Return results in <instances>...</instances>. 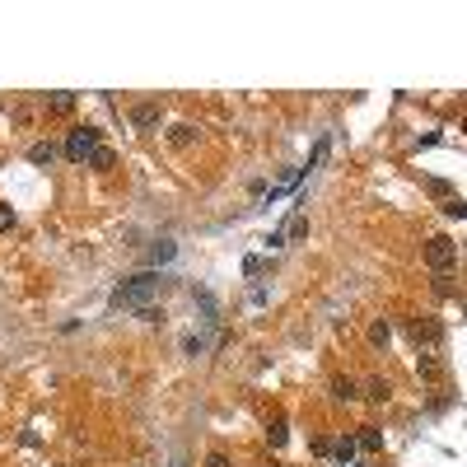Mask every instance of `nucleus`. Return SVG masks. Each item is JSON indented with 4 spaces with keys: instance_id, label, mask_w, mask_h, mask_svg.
Segmentation results:
<instances>
[{
    "instance_id": "nucleus-1",
    "label": "nucleus",
    "mask_w": 467,
    "mask_h": 467,
    "mask_svg": "<svg viewBox=\"0 0 467 467\" xmlns=\"http://www.w3.org/2000/svg\"><path fill=\"white\" fill-rule=\"evenodd\" d=\"M168 290V276L164 271H140V276H127L122 286L108 294V309H150V299H159Z\"/></svg>"
},
{
    "instance_id": "nucleus-2",
    "label": "nucleus",
    "mask_w": 467,
    "mask_h": 467,
    "mask_svg": "<svg viewBox=\"0 0 467 467\" xmlns=\"http://www.w3.org/2000/svg\"><path fill=\"white\" fill-rule=\"evenodd\" d=\"M99 136H103V131L89 127V122H84V127H71V136H66V159H71V164H84V159L99 150Z\"/></svg>"
},
{
    "instance_id": "nucleus-3",
    "label": "nucleus",
    "mask_w": 467,
    "mask_h": 467,
    "mask_svg": "<svg viewBox=\"0 0 467 467\" xmlns=\"http://www.w3.org/2000/svg\"><path fill=\"white\" fill-rule=\"evenodd\" d=\"M453 262H458V243H453V238H444V233H440V238L425 243V266H430L435 276H444Z\"/></svg>"
},
{
    "instance_id": "nucleus-4",
    "label": "nucleus",
    "mask_w": 467,
    "mask_h": 467,
    "mask_svg": "<svg viewBox=\"0 0 467 467\" xmlns=\"http://www.w3.org/2000/svg\"><path fill=\"white\" fill-rule=\"evenodd\" d=\"M407 337H412L416 346L430 351V346H440V341H444V327L430 318V313H420V318H407Z\"/></svg>"
},
{
    "instance_id": "nucleus-5",
    "label": "nucleus",
    "mask_w": 467,
    "mask_h": 467,
    "mask_svg": "<svg viewBox=\"0 0 467 467\" xmlns=\"http://www.w3.org/2000/svg\"><path fill=\"white\" fill-rule=\"evenodd\" d=\"M159 122H164V108H159V103H136V108H131V127L155 131Z\"/></svg>"
},
{
    "instance_id": "nucleus-6",
    "label": "nucleus",
    "mask_w": 467,
    "mask_h": 467,
    "mask_svg": "<svg viewBox=\"0 0 467 467\" xmlns=\"http://www.w3.org/2000/svg\"><path fill=\"white\" fill-rule=\"evenodd\" d=\"M416 374H420L425 383H435V379H444V364L435 360V355H425V351H420V360H416Z\"/></svg>"
},
{
    "instance_id": "nucleus-7",
    "label": "nucleus",
    "mask_w": 467,
    "mask_h": 467,
    "mask_svg": "<svg viewBox=\"0 0 467 467\" xmlns=\"http://www.w3.org/2000/svg\"><path fill=\"white\" fill-rule=\"evenodd\" d=\"M364 453H383V435H379V425H360V440H355Z\"/></svg>"
},
{
    "instance_id": "nucleus-8",
    "label": "nucleus",
    "mask_w": 467,
    "mask_h": 467,
    "mask_svg": "<svg viewBox=\"0 0 467 467\" xmlns=\"http://www.w3.org/2000/svg\"><path fill=\"white\" fill-rule=\"evenodd\" d=\"M56 155H61V150H56L52 140H33V145H28V159H33V164H52Z\"/></svg>"
},
{
    "instance_id": "nucleus-9",
    "label": "nucleus",
    "mask_w": 467,
    "mask_h": 467,
    "mask_svg": "<svg viewBox=\"0 0 467 467\" xmlns=\"http://www.w3.org/2000/svg\"><path fill=\"white\" fill-rule=\"evenodd\" d=\"M355 449H360V444L351 440V435H341V440L332 444V453H337V463H341V467H351V463H355Z\"/></svg>"
},
{
    "instance_id": "nucleus-10",
    "label": "nucleus",
    "mask_w": 467,
    "mask_h": 467,
    "mask_svg": "<svg viewBox=\"0 0 467 467\" xmlns=\"http://www.w3.org/2000/svg\"><path fill=\"white\" fill-rule=\"evenodd\" d=\"M168 140H173V150H187V145L197 140V127H192V122H182V127L168 131Z\"/></svg>"
},
{
    "instance_id": "nucleus-11",
    "label": "nucleus",
    "mask_w": 467,
    "mask_h": 467,
    "mask_svg": "<svg viewBox=\"0 0 467 467\" xmlns=\"http://www.w3.org/2000/svg\"><path fill=\"white\" fill-rule=\"evenodd\" d=\"M332 397H337V402H355V397H360L355 379H332Z\"/></svg>"
},
{
    "instance_id": "nucleus-12",
    "label": "nucleus",
    "mask_w": 467,
    "mask_h": 467,
    "mask_svg": "<svg viewBox=\"0 0 467 467\" xmlns=\"http://www.w3.org/2000/svg\"><path fill=\"white\" fill-rule=\"evenodd\" d=\"M364 397H369V402H388V397H392V383H388V379H369Z\"/></svg>"
},
{
    "instance_id": "nucleus-13",
    "label": "nucleus",
    "mask_w": 467,
    "mask_h": 467,
    "mask_svg": "<svg viewBox=\"0 0 467 467\" xmlns=\"http://www.w3.org/2000/svg\"><path fill=\"white\" fill-rule=\"evenodd\" d=\"M173 253H178V248H173V243H168V238H159L155 248H150V271H155L159 262H173Z\"/></svg>"
},
{
    "instance_id": "nucleus-14",
    "label": "nucleus",
    "mask_w": 467,
    "mask_h": 467,
    "mask_svg": "<svg viewBox=\"0 0 467 467\" xmlns=\"http://www.w3.org/2000/svg\"><path fill=\"white\" fill-rule=\"evenodd\" d=\"M388 341H392V327L383 323V318H379V323H369V346H388Z\"/></svg>"
},
{
    "instance_id": "nucleus-15",
    "label": "nucleus",
    "mask_w": 467,
    "mask_h": 467,
    "mask_svg": "<svg viewBox=\"0 0 467 467\" xmlns=\"http://www.w3.org/2000/svg\"><path fill=\"white\" fill-rule=\"evenodd\" d=\"M286 238H309V220H304V215H290Z\"/></svg>"
},
{
    "instance_id": "nucleus-16",
    "label": "nucleus",
    "mask_w": 467,
    "mask_h": 467,
    "mask_svg": "<svg viewBox=\"0 0 467 467\" xmlns=\"http://www.w3.org/2000/svg\"><path fill=\"white\" fill-rule=\"evenodd\" d=\"M444 215H449V220H467V201L463 197H449V201H444Z\"/></svg>"
},
{
    "instance_id": "nucleus-17",
    "label": "nucleus",
    "mask_w": 467,
    "mask_h": 467,
    "mask_svg": "<svg viewBox=\"0 0 467 467\" xmlns=\"http://www.w3.org/2000/svg\"><path fill=\"white\" fill-rule=\"evenodd\" d=\"M75 108V94H52L47 99V112H71Z\"/></svg>"
},
{
    "instance_id": "nucleus-18",
    "label": "nucleus",
    "mask_w": 467,
    "mask_h": 467,
    "mask_svg": "<svg viewBox=\"0 0 467 467\" xmlns=\"http://www.w3.org/2000/svg\"><path fill=\"white\" fill-rule=\"evenodd\" d=\"M89 164H94V168H112V164H117V155H112L108 145H99V150L89 155Z\"/></svg>"
},
{
    "instance_id": "nucleus-19",
    "label": "nucleus",
    "mask_w": 467,
    "mask_h": 467,
    "mask_svg": "<svg viewBox=\"0 0 467 467\" xmlns=\"http://www.w3.org/2000/svg\"><path fill=\"white\" fill-rule=\"evenodd\" d=\"M286 420H281V416H276V420H271V444H276V449H286Z\"/></svg>"
},
{
    "instance_id": "nucleus-20",
    "label": "nucleus",
    "mask_w": 467,
    "mask_h": 467,
    "mask_svg": "<svg viewBox=\"0 0 467 467\" xmlns=\"http://www.w3.org/2000/svg\"><path fill=\"white\" fill-rule=\"evenodd\" d=\"M206 467H229V453H225V449H210V453H206Z\"/></svg>"
},
{
    "instance_id": "nucleus-21",
    "label": "nucleus",
    "mask_w": 467,
    "mask_h": 467,
    "mask_svg": "<svg viewBox=\"0 0 467 467\" xmlns=\"http://www.w3.org/2000/svg\"><path fill=\"white\" fill-rule=\"evenodd\" d=\"M182 351H187V355H201V351H206V341H201V337H197V332H192V337L182 341Z\"/></svg>"
},
{
    "instance_id": "nucleus-22",
    "label": "nucleus",
    "mask_w": 467,
    "mask_h": 467,
    "mask_svg": "<svg viewBox=\"0 0 467 467\" xmlns=\"http://www.w3.org/2000/svg\"><path fill=\"white\" fill-rule=\"evenodd\" d=\"M10 229H14V210L0 201V233H10Z\"/></svg>"
},
{
    "instance_id": "nucleus-23",
    "label": "nucleus",
    "mask_w": 467,
    "mask_h": 467,
    "mask_svg": "<svg viewBox=\"0 0 467 467\" xmlns=\"http://www.w3.org/2000/svg\"><path fill=\"white\" fill-rule=\"evenodd\" d=\"M262 243H266V248H286V229H276V233H266V238H262Z\"/></svg>"
},
{
    "instance_id": "nucleus-24",
    "label": "nucleus",
    "mask_w": 467,
    "mask_h": 467,
    "mask_svg": "<svg viewBox=\"0 0 467 467\" xmlns=\"http://www.w3.org/2000/svg\"><path fill=\"white\" fill-rule=\"evenodd\" d=\"M425 187H430V197H449V182H440V178H430Z\"/></svg>"
},
{
    "instance_id": "nucleus-25",
    "label": "nucleus",
    "mask_w": 467,
    "mask_h": 467,
    "mask_svg": "<svg viewBox=\"0 0 467 467\" xmlns=\"http://www.w3.org/2000/svg\"><path fill=\"white\" fill-rule=\"evenodd\" d=\"M463 127H467V117H463Z\"/></svg>"
},
{
    "instance_id": "nucleus-26",
    "label": "nucleus",
    "mask_w": 467,
    "mask_h": 467,
    "mask_svg": "<svg viewBox=\"0 0 467 467\" xmlns=\"http://www.w3.org/2000/svg\"><path fill=\"white\" fill-rule=\"evenodd\" d=\"M463 313H467V304H463Z\"/></svg>"
}]
</instances>
